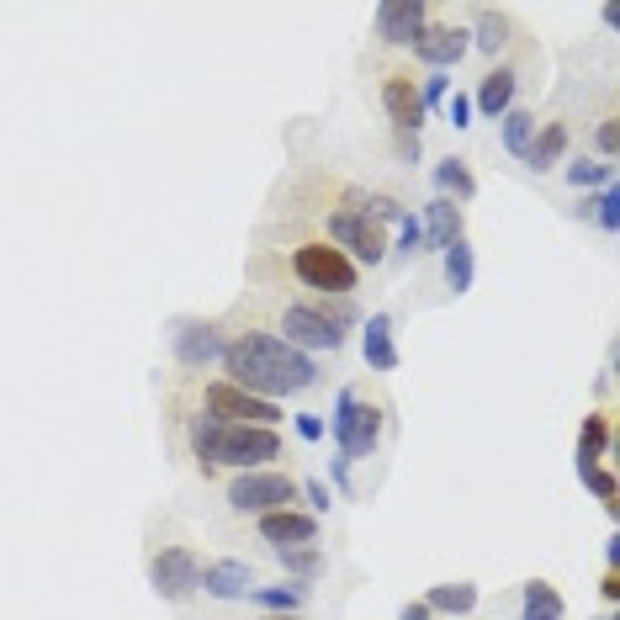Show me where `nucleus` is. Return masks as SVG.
<instances>
[{
  "label": "nucleus",
  "instance_id": "f257e3e1",
  "mask_svg": "<svg viewBox=\"0 0 620 620\" xmlns=\"http://www.w3.org/2000/svg\"><path fill=\"white\" fill-rule=\"evenodd\" d=\"M223 372L234 382V387H244V393H255V398H286V393H308L313 382H318V366H313V356H303V350H292V345H282L276 334H234L228 345H223Z\"/></svg>",
  "mask_w": 620,
  "mask_h": 620
},
{
  "label": "nucleus",
  "instance_id": "f03ea898",
  "mask_svg": "<svg viewBox=\"0 0 620 620\" xmlns=\"http://www.w3.org/2000/svg\"><path fill=\"white\" fill-rule=\"evenodd\" d=\"M191 451L202 467H234V472H265V461H282L286 440L276 429L255 425H223L213 414L191 419Z\"/></svg>",
  "mask_w": 620,
  "mask_h": 620
},
{
  "label": "nucleus",
  "instance_id": "7ed1b4c3",
  "mask_svg": "<svg viewBox=\"0 0 620 620\" xmlns=\"http://www.w3.org/2000/svg\"><path fill=\"white\" fill-rule=\"evenodd\" d=\"M292 271H297V282H308L313 292H334V297H350V292H356V265L345 261L334 244H324V238L297 244V250H292Z\"/></svg>",
  "mask_w": 620,
  "mask_h": 620
},
{
  "label": "nucleus",
  "instance_id": "20e7f679",
  "mask_svg": "<svg viewBox=\"0 0 620 620\" xmlns=\"http://www.w3.org/2000/svg\"><path fill=\"white\" fill-rule=\"evenodd\" d=\"M202 404H207V414H213V419H223V425L276 429L286 419L282 404L255 398V393H244V387H234V382H207V387H202Z\"/></svg>",
  "mask_w": 620,
  "mask_h": 620
},
{
  "label": "nucleus",
  "instance_id": "39448f33",
  "mask_svg": "<svg viewBox=\"0 0 620 620\" xmlns=\"http://www.w3.org/2000/svg\"><path fill=\"white\" fill-rule=\"evenodd\" d=\"M297 477L292 472H238L234 482H228V504H234L238 515H276V509H292V499H297Z\"/></svg>",
  "mask_w": 620,
  "mask_h": 620
},
{
  "label": "nucleus",
  "instance_id": "423d86ee",
  "mask_svg": "<svg viewBox=\"0 0 620 620\" xmlns=\"http://www.w3.org/2000/svg\"><path fill=\"white\" fill-rule=\"evenodd\" d=\"M149 589L170 604H186L196 589H202V562L191 547H160L149 557Z\"/></svg>",
  "mask_w": 620,
  "mask_h": 620
},
{
  "label": "nucleus",
  "instance_id": "0eeeda50",
  "mask_svg": "<svg viewBox=\"0 0 620 620\" xmlns=\"http://www.w3.org/2000/svg\"><path fill=\"white\" fill-rule=\"evenodd\" d=\"M329 238L324 244H334L339 255L350 265H382L387 261V238H382V223H372V217H360V213H329Z\"/></svg>",
  "mask_w": 620,
  "mask_h": 620
},
{
  "label": "nucleus",
  "instance_id": "6e6552de",
  "mask_svg": "<svg viewBox=\"0 0 620 620\" xmlns=\"http://www.w3.org/2000/svg\"><path fill=\"white\" fill-rule=\"evenodd\" d=\"M276 339L292 345V350H303V356H313V350H339V345H345V334L334 329L324 313H313L308 303L282 308V334H276Z\"/></svg>",
  "mask_w": 620,
  "mask_h": 620
},
{
  "label": "nucleus",
  "instance_id": "1a4fd4ad",
  "mask_svg": "<svg viewBox=\"0 0 620 620\" xmlns=\"http://www.w3.org/2000/svg\"><path fill=\"white\" fill-rule=\"evenodd\" d=\"M425 27H429V6H425V0H382V6H377V38H382V43L414 48Z\"/></svg>",
  "mask_w": 620,
  "mask_h": 620
},
{
  "label": "nucleus",
  "instance_id": "9d476101",
  "mask_svg": "<svg viewBox=\"0 0 620 620\" xmlns=\"http://www.w3.org/2000/svg\"><path fill=\"white\" fill-rule=\"evenodd\" d=\"M223 329L217 324H202V318H181L175 324V360L186 366V372H202V366H213L223 360Z\"/></svg>",
  "mask_w": 620,
  "mask_h": 620
},
{
  "label": "nucleus",
  "instance_id": "9b49d317",
  "mask_svg": "<svg viewBox=\"0 0 620 620\" xmlns=\"http://www.w3.org/2000/svg\"><path fill=\"white\" fill-rule=\"evenodd\" d=\"M382 106H387V118L398 133H419V122L429 118L425 101H419V85H414V74L408 70H393L382 80Z\"/></svg>",
  "mask_w": 620,
  "mask_h": 620
},
{
  "label": "nucleus",
  "instance_id": "f8f14e48",
  "mask_svg": "<svg viewBox=\"0 0 620 620\" xmlns=\"http://www.w3.org/2000/svg\"><path fill=\"white\" fill-rule=\"evenodd\" d=\"M467 48H472L467 27H446V22H440V27H425V32H419L414 53H419V64L451 74V64H461V59H467Z\"/></svg>",
  "mask_w": 620,
  "mask_h": 620
},
{
  "label": "nucleus",
  "instance_id": "ddd939ff",
  "mask_svg": "<svg viewBox=\"0 0 620 620\" xmlns=\"http://www.w3.org/2000/svg\"><path fill=\"white\" fill-rule=\"evenodd\" d=\"M261 541L271 551L313 547V541H318V520H313V515H303V509H276V515H261Z\"/></svg>",
  "mask_w": 620,
  "mask_h": 620
},
{
  "label": "nucleus",
  "instance_id": "4468645a",
  "mask_svg": "<svg viewBox=\"0 0 620 620\" xmlns=\"http://www.w3.org/2000/svg\"><path fill=\"white\" fill-rule=\"evenodd\" d=\"M377 446H382V408L356 404L350 419H345V429H339V440H334V451L356 461V456H372Z\"/></svg>",
  "mask_w": 620,
  "mask_h": 620
},
{
  "label": "nucleus",
  "instance_id": "2eb2a0df",
  "mask_svg": "<svg viewBox=\"0 0 620 620\" xmlns=\"http://www.w3.org/2000/svg\"><path fill=\"white\" fill-rule=\"evenodd\" d=\"M255 589V568L244 557H223V562H207L202 568V594L213 599H250Z\"/></svg>",
  "mask_w": 620,
  "mask_h": 620
},
{
  "label": "nucleus",
  "instance_id": "dca6fc26",
  "mask_svg": "<svg viewBox=\"0 0 620 620\" xmlns=\"http://www.w3.org/2000/svg\"><path fill=\"white\" fill-rule=\"evenodd\" d=\"M515 85H520V74L515 70H488L482 74V85H477V95H472V112H482V118H494L499 122L509 106H515Z\"/></svg>",
  "mask_w": 620,
  "mask_h": 620
},
{
  "label": "nucleus",
  "instance_id": "f3484780",
  "mask_svg": "<svg viewBox=\"0 0 620 620\" xmlns=\"http://www.w3.org/2000/svg\"><path fill=\"white\" fill-rule=\"evenodd\" d=\"M419 223H425V244H435V250H451L456 238H467L461 234V207L446 202V196H429Z\"/></svg>",
  "mask_w": 620,
  "mask_h": 620
},
{
  "label": "nucleus",
  "instance_id": "a211bd4d",
  "mask_svg": "<svg viewBox=\"0 0 620 620\" xmlns=\"http://www.w3.org/2000/svg\"><path fill=\"white\" fill-rule=\"evenodd\" d=\"M360 350H366V366H372V372H398V345H393V318H387V313H372V318H366Z\"/></svg>",
  "mask_w": 620,
  "mask_h": 620
},
{
  "label": "nucleus",
  "instance_id": "6ab92c4d",
  "mask_svg": "<svg viewBox=\"0 0 620 620\" xmlns=\"http://www.w3.org/2000/svg\"><path fill=\"white\" fill-rule=\"evenodd\" d=\"M509 32H515V22H509V11H499V6H477V22H472V48L477 53H488V59H499L504 48H509Z\"/></svg>",
  "mask_w": 620,
  "mask_h": 620
},
{
  "label": "nucleus",
  "instance_id": "aec40b11",
  "mask_svg": "<svg viewBox=\"0 0 620 620\" xmlns=\"http://www.w3.org/2000/svg\"><path fill=\"white\" fill-rule=\"evenodd\" d=\"M250 599L261 604L265 616H297L303 604H308V583H297V578H282V583H255Z\"/></svg>",
  "mask_w": 620,
  "mask_h": 620
},
{
  "label": "nucleus",
  "instance_id": "412c9836",
  "mask_svg": "<svg viewBox=\"0 0 620 620\" xmlns=\"http://www.w3.org/2000/svg\"><path fill=\"white\" fill-rule=\"evenodd\" d=\"M568 154V122H536V139L525 149V165L530 170H551Z\"/></svg>",
  "mask_w": 620,
  "mask_h": 620
},
{
  "label": "nucleus",
  "instance_id": "4be33fe9",
  "mask_svg": "<svg viewBox=\"0 0 620 620\" xmlns=\"http://www.w3.org/2000/svg\"><path fill=\"white\" fill-rule=\"evenodd\" d=\"M435 196H446V202H456V207H461V202H472L477 196V175L472 170H467V160H440V165H435Z\"/></svg>",
  "mask_w": 620,
  "mask_h": 620
},
{
  "label": "nucleus",
  "instance_id": "5701e85b",
  "mask_svg": "<svg viewBox=\"0 0 620 620\" xmlns=\"http://www.w3.org/2000/svg\"><path fill=\"white\" fill-rule=\"evenodd\" d=\"M562 616H568V604L547 578H530L520 589V620H562Z\"/></svg>",
  "mask_w": 620,
  "mask_h": 620
},
{
  "label": "nucleus",
  "instance_id": "b1692460",
  "mask_svg": "<svg viewBox=\"0 0 620 620\" xmlns=\"http://www.w3.org/2000/svg\"><path fill=\"white\" fill-rule=\"evenodd\" d=\"M429 616H472L477 610V583H435L425 594Z\"/></svg>",
  "mask_w": 620,
  "mask_h": 620
},
{
  "label": "nucleus",
  "instance_id": "393cba45",
  "mask_svg": "<svg viewBox=\"0 0 620 620\" xmlns=\"http://www.w3.org/2000/svg\"><path fill=\"white\" fill-rule=\"evenodd\" d=\"M530 139H536V112H530V106H509V112L499 118V143L515 154V160H525Z\"/></svg>",
  "mask_w": 620,
  "mask_h": 620
},
{
  "label": "nucleus",
  "instance_id": "a878e982",
  "mask_svg": "<svg viewBox=\"0 0 620 620\" xmlns=\"http://www.w3.org/2000/svg\"><path fill=\"white\" fill-rule=\"evenodd\" d=\"M440 255H446V286H451L456 297H461V292H472V276H477L472 244H467V238H456L451 250H440Z\"/></svg>",
  "mask_w": 620,
  "mask_h": 620
},
{
  "label": "nucleus",
  "instance_id": "bb28decb",
  "mask_svg": "<svg viewBox=\"0 0 620 620\" xmlns=\"http://www.w3.org/2000/svg\"><path fill=\"white\" fill-rule=\"evenodd\" d=\"M610 451V414H589L583 419V435H578V467L583 461H599Z\"/></svg>",
  "mask_w": 620,
  "mask_h": 620
},
{
  "label": "nucleus",
  "instance_id": "cd10ccee",
  "mask_svg": "<svg viewBox=\"0 0 620 620\" xmlns=\"http://www.w3.org/2000/svg\"><path fill=\"white\" fill-rule=\"evenodd\" d=\"M276 557H282V568L292 572L297 583H308V578H318V572H324V551H318V547H282Z\"/></svg>",
  "mask_w": 620,
  "mask_h": 620
},
{
  "label": "nucleus",
  "instance_id": "c85d7f7f",
  "mask_svg": "<svg viewBox=\"0 0 620 620\" xmlns=\"http://www.w3.org/2000/svg\"><path fill=\"white\" fill-rule=\"evenodd\" d=\"M568 181L578 191H589V186H616V165H604V160H572L568 165Z\"/></svg>",
  "mask_w": 620,
  "mask_h": 620
},
{
  "label": "nucleus",
  "instance_id": "c756f323",
  "mask_svg": "<svg viewBox=\"0 0 620 620\" xmlns=\"http://www.w3.org/2000/svg\"><path fill=\"white\" fill-rule=\"evenodd\" d=\"M578 477H583V488H589V494H599V499L610 504V515H620V488H616V472H604V467H599V461H583V467H578Z\"/></svg>",
  "mask_w": 620,
  "mask_h": 620
},
{
  "label": "nucleus",
  "instance_id": "7c9ffc66",
  "mask_svg": "<svg viewBox=\"0 0 620 620\" xmlns=\"http://www.w3.org/2000/svg\"><path fill=\"white\" fill-rule=\"evenodd\" d=\"M419 250H425V223H419L414 213H404V217H398V255H408V261H414Z\"/></svg>",
  "mask_w": 620,
  "mask_h": 620
},
{
  "label": "nucleus",
  "instance_id": "2f4dec72",
  "mask_svg": "<svg viewBox=\"0 0 620 620\" xmlns=\"http://www.w3.org/2000/svg\"><path fill=\"white\" fill-rule=\"evenodd\" d=\"M589 207H594L599 228H604V234H616V228H620V191L604 186V191H599V202H589Z\"/></svg>",
  "mask_w": 620,
  "mask_h": 620
},
{
  "label": "nucleus",
  "instance_id": "473e14b6",
  "mask_svg": "<svg viewBox=\"0 0 620 620\" xmlns=\"http://www.w3.org/2000/svg\"><path fill=\"white\" fill-rule=\"evenodd\" d=\"M446 95H451V74H446V70H429L425 80H419V101H425V112H429V106H440Z\"/></svg>",
  "mask_w": 620,
  "mask_h": 620
},
{
  "label": "nucleus",
  "instance_id": "72a5a7b5",
  "mask_svg": "<svg viewBox=\"0 0 620 620\" xmlns=\"http://www.w3.org/2000/svg\"><path fill=\"white\" fill-rule=\"evenodd\" d=\"M594 149H599V160H604V165H616V154H620V122L616 118H604L594 128Z\"/></svg>",
  "mask_w": 620,
  "mask_h": 620
},
{
  "label": "nucleus",
  "instance_id": "f704fd0d",
  "mask_svg": "<svg viewBox=\"0 0 620 620\" xmlns=\"http://www.w3.org/2000/svg\"><path fill=\"white\" fill-rule=\"evenodd\" d=\"M297 494H303V499H308V509H313V520H318V515H329V504H334V494H329V482H303V488H297Z\"/></svg>",
  "mask_w": 620,
  "mask_h": 620
},
{
  "label": "nucleus",
  "instance_id": "c9c22d12",
  "mask_svg": "<svg viewBox=\"0 0 620 620\" xmlns=\"http://www.w3.org/2000/svg\"><path fill=\"white\" fill-rule=\"evenodd\" d=\"M446 118H451V128H472V95L456 91L451 106H446Z\"/></svg>",
  "mask_w": 620,
  "mask_h": 620
},
{
  "label": "nucleus",
  "instance_id": "e433bc0d",
  "mask_svg": "<svg viewBox=\"0 0 620 620\" xmlns=\"http://www.w3.org/2000/svg\"><path fill=\"white\" fill-rule=\"evenodd\" d=\"M297 435H303V440H324V435H329L324 414H297Z\"/></svg>",
  "mask_w": 620,
  "mask_h": 620
},
{
  "label": "nucleus",
  "instance_id": "4c0bfd02",
  "mask_svg": "<svg viewBox=\"0 0 620 620\" xmlns=\"http://www.w3.org/2000/svg\"><path fill=\"white\" fill-rule=\"evenodd\" d=\"M398 154H404L408 165H419V154H425V143H419V133H398Z\"/></svg>",
  "mask_w": 620,
  "mask_h": 620
},
{
  "label": "nucleus",
  "instance_id": "58836bf2",
  "mask_svg": "<svg viewBox=\"0 0 620 620\" xmlns=\"http://www.w3.org/2000/svg\"><path fill=\"white\" fill-rule=\"evenodd\" d=\"M329 472H334V488H339V494H345V488H350V456H339V451H334Z\"/></svg>",
  "mask_w": 620,
  "mask_h": 620
},
{
  "label": "nucleus",
  "instance_id": "ea45409f",
  "mask_svg": "<svg viewBox=\"0 0 620 620\" xmlns=\"http://www.w3.org/2000/svg\"><path fill=\"white\" fill-rule=\"evenodd\" d=\"M398 620H435V616L425 610V599H408L404 610H398Z\"/></svg>",
  "mask_w": 620,
  "mask_h": 620
},
{
  "label": "nucleus",
  "instance_id": "a19ab883",
  "mask_svg": "<svg viewBox=\"0 0 620 620\" xmlns=\"http://www.w3.org/2000/svg\"><path fill=\"white\" fill-rule=\"evenodd\" d=\"M599 594L610 599V604H620V572H604V583H599Z\"/></svg>",
  "mask_w": 620,
  "mask_h": 620
},
{
  "label": "nucleus",
  "instance_id": "79ce46f5",
  "mask_svg": "<svg viewBox=\"0 0 620 620\" xmlns=\"http://www.w3.org/2000/svg\"><path fill=\"white\" fill-rule=\"evenodd\" d=\"M604 557H610V572H620V530L610 536V547H604Z\"/></svg>",
  "mask_w": 620,
  "mask_h": 620
},
{
  "label": "nucleus",
  "instance_id": "37998d69",
  "mask_svg": "<svg viewBox=\"0 0 620 620\" xmlns=\"http://www.w3.org/2000/svg\"><path fill=\"white\" fill-rule=\"evenodd\" d=\"M261 620H303V616H261Z\"/></svg>",
  "mask_w": 620,
  "mask_h": 620
},
{
  "label": "nucleus",
  "instance_id": "c03bdc74",
  "mask_svg": "<svg viewBox=\"0 0 620 620\" xmlns=\"http://www.w3.org/2000/svg\"><path fill=\"white\" fill-rule=\"evenodd\" d=\"M604 620H620V616H604Z\"/></svg>",
  "mask_w": 620,
  "mask_h": 620
}]
</instances>
